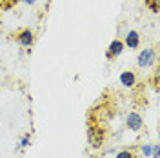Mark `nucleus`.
<instances>
[{
    "label": "nucleus",
    "instance_id": "nucleus-1",
    "mask_svg": "<svg viewBox=\"0 0 160 158\" xmlns=\"http://www.w3.org/2000/svg\"><path fill=\"white\" fill-rule=\"evenodd\" d=\"M157 64V49L155 47H144L137 55V66L140 69H151Z\"/></svg>",
    "mask_w": 160,
    "mask_h": 158
},
{
    "label": "nucleus",
    "instance_id": "nucleus-2",
    "mask_svg": "<svg viewBox=\"0 0 160 158\" xmlns=\"http://www.w3.org/2000/svg\"><path fill=\"white\" fill-rule=\"evenodd\" d=\"M124 126L128 131L133 133H140L144 129V116L140 115L138 111H129L126 116H124Z\"/></svg>",
    "mask_w": 160,
    "mask_h": 158
},
{
    "label": "nucleus",
    "instance_id": "nucleus-3",
    "mask_svg": "<svg viewBox=\"0 0 160 158\" xmlns=\"http://www.w3.org/2000/svg\"><path fill=\"white\" fill-rule=\"evenodd\" d=\"M15 42H17V46L22 47V49H31V47H33V44H35V31L29 29V27L22 29L18 35H17Z\"/></svg>",
    "mask_w": 160,
    "mask_h": 158
},
{
    "label": "nucleus",
    "instance_id": "nucleus-4",
    "mask_svg": "<svg viewBox=\"0 0 160 158\" xmlns=\"http://www.w3.org/2000/svg\"><path fill=\"white\" fill-rule=\"evenodd\" d=\"M104 136H106V133H104L102 129H97V127H89L88 129V142H89V146L93 149H97V147L102 146Z\"/></svg>",
    "mask_w": 160,
    "mask_h": 158
},
{
    "label": "nucleus",
    "instance_id": "nucleus-5",
    "mask_svg": "<svg viewBox=\"0 0 160 158\" xmlns=\"http://www.w3.org/2000/svg\"><path fill=\"white\" fill-rule=\"evenodd\" d=\"M124 49H126V46H124V42L120 38H115V40H111V44L108 46V51H106V57L109 60L113 58H118L120 55L124 53Z\"/></svg>",
    "mask_w": 160,
    "mask_h": 158
},
{
    "label": "nucleus",
    "instance_id": "nucleus-6",
    "mask_svg": "<svg viewBox=\"0 0 160 158\" xmlns=\"http://www.w3.org/2000/svg\"><path fill=\"white\" fill-rule=\"evenodd\" d=\"M118 82H120V86L122 87H126V89H133L135 86H137V73H133V71L129 69H126V71H122L118 75Z\"/></svg>",
    "mask_w": 160,
    "mask_h": 158
},
{
    "label": "nucleus",
    "instance_id": "nucleus-7",
    "mask_svg": "<svg viewBox=\"0 0 160 158\" xmlns=\"http://www.w3.org/2000/svg\"><path fill=\"white\" fill-rule=\"evenodd\" d=\"M124 46L126 47H129V49H138L140 47V33L137 29H129L126 33V37H124Z\"/></svg>",
    "mask_w": 160,
    "mask_h": 158
},
{
    "label": "nucleus",
    "instance_id": "nucleus-8",
    "mask_svg": "<svg viewBox=\"0 0 160 158\" xmlns=\"http://www.w3.org/2000/svg\"><path fill=\"white\" fill-rule=\"evenodd\" d=\"M113 156L115 158H135V153L131 149H117V153Z\"/></svg>",
    "mask_w": 160,
    "mask_h": 158
},
{
    "label": "nucleus",
    "instance_id": "nucleus-9",
    "mask_svg": "<svg viewBox=\"0 0 160 158\" xmlns=\"http://www.w3.org/2000/svg\"><path fill=\"white\" fill-rule=\"evenodd\" d=\"M31 146V133H26V135H22L18 140V149H26Z\"/></svg>",
    "mask_w": 160,
    "mask_h": 158
},
{
    "label": "nucleus",
    "instance_id": "nucleus-10",
    "mask_svg": "<svg viewBox=\"0 0 160 158\" xmlns=\"http://www.w3.org/2000/svg\"><path fill=\"white\" fill-rule=\"evenodd\" d=\"M140 155L144 158H151V155H153V144H142L140 146Z\"/></svg>",
    "mask_w": 160,
    "mask_h": 158
},
{
    "label": "nucleus",
    "instance_id": "nucleus-11",
    "mask_svg": "<svg viewBox=\"0 0 160 158\" xmlns=\"http://www.w3.org/2000/svg\"><path fill=\"white\" fill-rule=\"evenodd\" d=\"M146 6L148 9H151L155 15H158V6H160V0H146Z\"/></svg>",
    "mask_w": 160,
    "mask_h": 158
},
{
    "label": "nucleus",
    "instance_id": "nucleus-12",
    "mask_svg": "<svg viewBox=\"0 0 160 158\" xmlns=\"http://www.w3.org/2000/svg\"><path fill=\"white\" fill-rule=\"evenodd\" d=\"M151 158H160V146L158 144H153V155Z\"/></svg>",
    "mask_w": 160,
    "mask_h": 158
},
{
    "label": "nucleus",
    "instance_id": "nucleus-13",
    "mask_svg": "<svg viewBox=\"0 0 160 158\" xmlns=\"http://www.w3.org/2000/svg\"><path fill=\"white\" fill-rule=\"evenodd\" d=\"M122 135H124V129H117V133H115V138H122Z\"/></svg>",
    "mask_w": 160,
    "mask_h": 158
},
{
    "label": "nucleus",
    "instance_id": "nucleus-14",
    "mask_svg": "<svg viewBox=\"0 0 160 158\" xmlns=\"http://www.w3.org/2000/svg\"><path fill=\"white\" fill-rule=\"evenodd\" d=\"M22 2H24L26 6H35V4H37V0H22Z\"/></svg>",
    "mask_w": 160,
    "mask_h": 158
},
{
    "label": "nucleus",
    "instance_id": "nucleus-15",
    "mask_svg": "<svg viewBox=\"0 0 160 158\" xmlns=\"http://www.w3.org/2000/svg\"><path fill=\"white\" fill-rule=\"evenodd\" d=\"M115 153H117V149H115V147H111V149H108V151H106L104 155H115Z\"/></svg>",
    "mask_w": 160,
    "mask_h": 158
}]
</instances>
